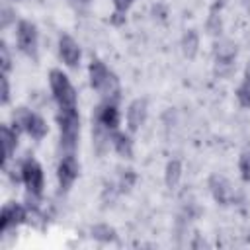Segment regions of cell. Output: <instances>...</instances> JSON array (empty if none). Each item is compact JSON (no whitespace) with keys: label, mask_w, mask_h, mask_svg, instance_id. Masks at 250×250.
Returning a JSON list of instances; mask_svg holds the SVG:
<instances>
[{"label":"cell","mask_w":250,"mask_h":250,"mask_svg":"<svg viewBox=\"0 0 250 250\" xmlns=\"http://www.w3.org/2000/svg\"><path fill=\"white\" fill-rule=\"evenodd\" d=\"M20 180L25 186V191H27V195H25L27 207L37 209L39 207V199L43 195V188H45V174H43L41 164L33 156H27V158L21 160V164H20Z\"/></svg>","instance_id":"cell-1"},{"label":"cell","mask_w":250,"mask_h":250,"mask_svg":"<svg viewBox=\"0 0 250 250\" xmlns=\"http://www.w3.org/2000/svg\"><path fill=\"white\" fill-rule=\"evenodd\" d=\"M88 76H90V86L102 98H119V80L104 61L92 59L88 64Z\"/></svg>","instance_id":"cell-2"},{"label":"cell","mask_w":250,"mask_h":250,"mask_svg":"<svg viewBox=\"0 0 250 250\" xmlns=\"http://www.w3.org/2000/svg\"><path fill=\"white\" fill-rule=\"evenodd\" d=\"M49 86H51V94H53V100L59 109H74L76 107V102H78L76 90H74L70 78L61 68H53L49 72Z\"/></svg>","instance_id":"cell-3"},{"label":"cell","mask_w":250,"mask_h":250,"mask_svg":"<svg viewBox=\"0 0 250 250\" xmlns=\"http://www.w3.org/2000/svg\"><path fill=\"white\" fill-rule=\"evenodd\" d=\"M59 135H61V148L64 152H74L80 137V115L78 107L74 109H59L57 113Z\"/></svg>","instance_id":"cell-4"},{"label":"cell","mask_w":250,"mask_h":250,"mask_svg":"<svg viewBox=\"0 0 250 250\" xmlns=\"http://www.w3.org/2000/svg\"><path fill=\"white\" fill-rule=\"evenodd\" d=\"M12 123H14V127H16L18 131L27 133L33 141H41V139L49 133L47 121H45L39 113L27 109V107H18V109L12 113Z\"/></svg>","instance_id":"cell-5"},{"label":"cell","mask_w":250,"mask_h":250,"mask_svg":"<svg viewBox=\"0 0 250 250\" xmlns=\"http://www.w3.org/2000/svg\"><path fill=\"white\" fill-rule=\"evenodd\" d=\"M117 100H119V98H104V100L96 105V109H94L92 125L104 127V129L109 131V133L117 131V129H119V123H121V113H119Z\"/></svg>","instance_id":"cell-6"},{"label":"cell","mask_w":250,"mask_h":250,"mask_svg":"<svg viewBox=\"0 0 250 250\" xmlns=\"http://www.w3.org/2000/svg\"><path fill=\"white\" fill-rule=\"evenodd\" d=\"M16 41H18V49L31 57L37 59V51H39V31L37 25L29 20H20L18 27H16Z\"/></svg>","instance_id":"cell-7"},{"label":"cell","mask_w":250,"mask_h":250,"mask_svg":"<svg viewBox=\"0 0 250 250\" xmlns=\"http://www.w3.org/2000/svg\"><path fill=\"white\" fill-rule=\"evenodd\" d=\"M80 174V164L78 158L74 156V152H64L57 164V180H59V188L62 191H68L72 188V184L76 182Z\"/></svg>","instance_id":"cell-8"},{"label":"cell","mask_w":250,"mask_h":250,"mask_svg":"<svg viewBox=\"0 0 250 250\" xmlns=\"http://www.w3.org/2000/svg\"><path fill=\"white\" fill-rule=\"evenodd\" d=\"M25 219H27V207H23L21 203H16V201H8L0 213L2 232H8V230L20 227L21 223H25Z\"/></svg>","instance_id":"cell-9"},{"label":"cell","mask_w":250,"mask_h":250,"mask_svg":"<svg viewBox=\"0 0 250 250\" xmlns=\"http://www.w3.org/2000/svg\"><path fill=\"white\" fill-rule=\"evenodd\" d=\"M146 115H148V104H146V100H145V98L133 100V102L127 105V113H125L129 133H137V131L145 125Z\"/></svg>","instance_id":"cell-10"},{"label":"cell","mask_w":250,"mask_h":250,"mask_svg":"<svg viewBox=\"0 0 250 250\" xmlns=\"http://www.w3.org/2000/svg\"><path fill=\"white\" fill-rule=\"evenodd\" d=\"M59 55H61V59L64 61L66 66L76 68L78 62H80L82 51H80V45H78L68 33H62V35L59 37Z\"/></svg>","instance_id":"cell-11"},{"label":"cell","mask_w":250,"mask_h":250,"mask_svg":"<svg viewBox=\"0 0 250 250\" xmlns=\"http://www.w3.org/2000/svg\"><path fill=\"white\" fill-rule=\"evenodd\" d=\"M209 189H211V195L217 203L221 205H229L232 203V197H234V189L230 186V182L225 178V176H219V174H213L209 178Z\"/></svg>","instance_id":"cell-12"},{"label":"cell","mask_w":250,"mask_h":250,"mask_svg":"<svg viewBox=\"0 0 250 250\" xmlns=\"http://www.w3.org/2000/svg\"><path fill=\"white\" fill-rule=\"evenodd\" d=\"M236 43H232L230 39H219L213 47V55H215V62L219 68H230L234 64V59H236Z\"/></svg>","instance_id":"cell-13"},{"label":"cell","mask_w":250,"mask_h":250,"mask_svg":"<svg viewBox=\"0 0 250 250\" xmlns=\"http://www.w3.org/2000/svg\"><path fill=\"white\" fill-rule=\"evenodd\" d=\"M18 129L10 127V125H2L0 127V139H2V154H4V166L6 162L14 156L16 148H18Z\"/></svg>","instance_id":"cell-14"},{"label":"cell","mask_w":250,"mask_h":250,"mask_svg":"<svg viewBox=\"0 0 250 250\" xmlns=\"http://www.w3.org/2000/svg\"><path fill=\"white\" fill-rule=\"evenodd\" d=\"M111 146L123 158H131L133 156V141H131V137L127 133H123L119 129L111 133Z\"/></svg>","instance_id":"cell-15"},{"label":"cell","mask_w":250,"mask_h":250,"mask_svg":"<svg viewBox=\"0 0 250 250\" xmlns=\"http://www.w3.org/2000/svg\"><path fill=\"white\" fill-rule=\"evenodd\" d=\"M180 180H182V162L178 158H172V160H168V164L164 168V182L172 189L180 184Z\"/></svg>","instance_id":"cell-16"},{"label":"cell","mask_w":250,"mask_h":250,"mask_svg":"<svg viewBox=\"0 0 250 250\" xmlns=\"http://www.w3.org/2000/svg\"><path fill=\"white\" fill-rule=\"evenodd\" d=\"M182 51L188 59H193L199 51V33L195 29H188L182 37Z\"/></svg>","instance_id":"cell-17"},{"label":"cell","mask_w":250,"mask_h":250,"mask_svg":"<svg viewBox=\"0 0 250 250\" xmlns=\"http://www.w3.org/2000/svg\"><path fill=\"white\" fill-rule=\"evenodd\" d=\"M92 236L96 238V240H100V242H111V240H115L117 238V234H115V229L113 227H109V225H94L92 227Z\"/></svg>","instance_id":"cell-18"},{"label":"cell","mask_w":250,"mask_h":250,"mask_svg":"<svg viewBox=\"0 0 250 250\" xmlns=\"http://www.w3.org/2000/svg\"><path fill=\"white\" fill-rule=\"evenodd\" d=\"M238 170L244 182H250V145H246L238 156Z\"/></svg>","instance_id":"cell-19"},{"label":"cell","mask_w":250,"mask_h":250,"mask_svg":"<svg viewBox=\"0 0 250 250\" xmlns=\"http://www.w3.org/2000/svg\"><path fill=\"white\" fill-rule=\"evenodd\" d=\"M236 100L242 107H250V80L244 78L236 88Z\"/></svg>","instance_id":"cell-20"},{"label":"cell","mask_w":250,"mask_h":250,"mask_svg":"<svg viewBox=\"0 0 250 250\" xmlns=\"http://www.w3.org/2000/svg\"><path fill=\"white\" fill-rule=\"evenodd\" d=\"M207 31L211 33V35H219L221 31H223V21H221V16L213 10L211 12V16H209V20H207Z\"/></svg>","instance_id":"cell-21"},{"label":"cell","mask_w":250,"mask_h":250,"mask_svg":"<svg viewBox=\"0 0 250 250\" xmlns=\"http://www.w3.org/2000/svg\"><path fill=\"white\" fill-rule=\"evenodd\" d=\"M135 180H137L135 172H133V170H125V174H123V176H121V180H119V188H121V191L129 189V188L135 184Z\"/></svg>","instance_id":"cell-22"},{"label":"cell","mask_w":250,"mask_h":250,"mask_svg":"<svg viewBox=\"0 0 250 250\" xmlns=\"http://www.w3.org/2000/svg\"><path fill=\"white\" fill-rule=\"evenodd\" d=\"M0 55H2V74H8V70L12 68V59H10V53H8V47L2 43L0 47Z\"/></svg>","instance_id":"cell-23"},{"label":"cell","mask_w":250,"mask_h":250,"mask_svg":"<svg viewBox=\"0 0 250 250\" xmlns=\"http://www.w3.org/2000/svg\"><path fill=\"white\" fill-rule=\"evenodd\" d=\"M113 2V8H115V14H125L129 8H131V4L135 2V0H111Z\"/></svg>","instance_id":"cell-24"},{"label":"cell","mask_w":250,"mask_h":250,"mask_svg":"<svg viewBox=\"0 0 250 250\" xmlns=\"http://www.w3.org/2000/svg\"><path fill=\"white\" fill-rule=\"evenodd\" d=\"M2 104L6 105L8 102H10V84H8V76L6 74H2Z\"/></svg>","instance_id":"cell-25"},{"label":"cell","mask_w":250,"mask_h":250,"mask_svg":"<svg viewBox=\"0 0 250 250\" xmlns=\"http://www.w3.org/2000/svg\"><path fill=\"white\" fill-rule=\"evenodd\" d=\"M2 14H4V16H2V25L6 27V25L10 23V16H12V12H10L8 8H4V10H2Z\"/></svg>","instance_id":"cell-26"},{"label":"cell","mask_w":250,"mask_h":250,"mask_svg":"<svg viewBox=\"0 0 250 250\" xmlns=\"http://www.w3.org/2000/svg\"><path fill=\"white\" fill-rule=\"evenodd\" d=\"M244 78H248L250 80V61L246 62V66H244Z\"/></svg>","instance_id":"cell-27"},{"label":"cell","mask_w":250,"mask_h":250,"mask_svg":"<svg viewBox=\"0 0 250 250\" xmlns=\"http://www.w3.org/2000/svg\"><path fill=\"white\" fill-rule=\"evenodd\" d=\"M12 2H21V0H12Z\"/></svg>","instance_id":"cell-28"},{"label":"cell","mask_w":250,"mask_h":250,"mask_svg":"<svg viewBox=\"0 0 250 250\" xmlns=\"http://www.w3.org/2000/svg\"><path fill=\"white\" fill-rule=\"evenodd\" d=\"M78 2H88V0H78Z\"/></svg>","instance_id":"cell-29"}]
</instances>
